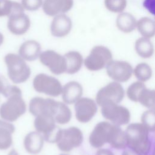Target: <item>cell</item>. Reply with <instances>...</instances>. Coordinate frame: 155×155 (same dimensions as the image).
Wrapping results in <instances>:
<instances>
[{
    "label": "cell",
    "mask_w": 155,
    "mask_h": 155,
    "mask_svg": "<svg viewBox=\"0 0 155 155\" xmlns=\"http://www.w3.org/2000/svg\"><path fill=\"white\" fill-rule=\"evenodd\" d=\"M73 5V0H44L42 7L47 15L54 16L68 12Z\"/></svg>",
    "instance_id": "cell-17"
},
{
    "label": "cell",
    "mask_w": 155,
    "mask_h": 155,
    "mask_svg": "<svg viewBox=\"0 0 155 155\" xmlns=\"http://www.w3.org/2000/svg\"><path fill=\"white\" fill-rule=\"evenodd\" d=\"M25 111L26 104L22 97V94L10 96L0 107L1 117L8 122L16 121Z\"/></svg>",
    "instance_id": "cell-4"
},
{
    "label": "cell",
    "mask_w": 155,
    "mask_h": 155,
    "mask_svg": "<svg viewBox=\"0 0 155 155\" xmlns=\"http://www.w3.org/2000/svg\"><path fill=\"white\" fill-rule=\"evenodd\" d=\"M154 111L150 109L143 113L141 116V122L150 131L153 132L154 131Z\"/></svg>",
    "instance_id": "cell-32"
},
{
    "label": "cell",
    "mask_w": 155,
    "mask_h": 155,
    "mask_svg": "<svg viewBox=\"0 0 155 155\" xmlns=\"http://www.w3.org/2000/svg\"><path fill=\"white\" fill-rule=\"evenodd\" d=\"M76 119L81 123L89 122L97 112L96 103L88 97H81L74 104Z\"/></svg>",
    "instance_id": "cell-14"
},
{
    "label": "cell",
    "mask_w": 155,
    "mask_h": 155,
    "mask_svg": "<svg viewBox=\"0 0 155 155\" xmlns=\"http://www.w3.org/2000/svg\"><path fill=\"white\" fill-rule=\"evenodd\" d=\"M105 67L108 76L117 82H127L132 76L133 68L126 61L112 60Z\"/></svg>",
    "instance_id": "cell-12"
},
{
    "label": "cell",
    "mask_w": 155,
    "mask_h": 155,
    "mask_svg": "<svg viewBox=\"0 0 155 155\" xmlns=\"http://www.w3.org/2000/svg\"><path fill=\"white\" fill-rule=\"evenodd\" d=\"M53 118L59 124H67L71 118V111L65 103L58 102Z\"/></svg>",
    "instance_id": "cell-29"
},
{
    "label": "cell",
    "mask_w": 155,
    "mask_h": 155,
    "mask_svg": "<svg viewBox=\"0 0 155 155\" xmlns=\"http://www.w3.org/2000/svg\"><path fill=\"white\" fill-rule=\"evenodd\" d=\"M4 39V36H3V35L0 32V46L3 44Z\"/></svg>",
    "instance_id": "cell-38"
},
{
    "label": "cell",
    "mask_w": 155,
    "mask_h": 155,
    "mask_svg": "<svg viewBox=\"0 0 155 155\" xmlns=\"http://www.w3.org/2000/svg\"><path fill=\"white\" fill-rule=\"evenodd\" d=\"M30 24L29 17L23 12L9 16L7 22V27L12 34L22 35L28 30Z\"/></svg>",
    "instance_id": "cell-16"
},
{
    "label": "cell",
    "mask_w": 155,
    "mask_h": 155,
    "mask_svg": "<svg viewBox=\"0 0 155 155\" xmlns=\"http://www.w3.org/2000/svg\"><path fill=\"white\" fill-rule=\"evenodd\" d=\"M10 85L7 79L0 75V93L3 95Z\"/></svg>",
    "instance_id": "cell-34"
},
{
    "label": "cell",
    "mask_w": 155,
    "mask_h": 155,
    "mask_svg": "<svg viewBox=\"0 0 155 155\" xmlns=\"http://www.w3.org/2000/svg\"><path fill=\"white\" fill-rule=\"evenodd\" d=\"M44 137L37 131L28 133L24 140V146L25 150L31 154L39 153L44 146Z\"/></svg>",
    "instance_id": "cell-21"
},
{
    "label": "cell",
    "mask_w": 155,
    "mask_h": 155,
    "mask_svg": "<svg viewBox=\"0 0 155 155\" xmlns=\"http://www.w3.org/2000/svg\"><path fill=\"white\" fill-rule=\"evenodd\" d=\"M71 28V20L65 13L54 16L50 25L51 35L57 38L67 36L70 32Z\"/></svg>",
    "instance_id": "cell-18"
},
{
    "label": "cell",
    "mask_w": 155,
    "mask_h": 155,
    "mask_svg": "<svg viewBox=\"0 0 155 155\" xmlns=\"http://www.w3.org/2000/svg\"><path fill=\"white\" fill-rule=\"evenodd\" d=\"M43 0H21V5L24 10L36 11L42 5Z\"/></svg>",
    "instance_id": "cell-33"
},
{
    "label": "cell",
    "mask_w": 155,
    "mask_h": 155,
    "mask_svg": "<svg viewBox=\"0 0 155 155\" xmlns=\"http://www.w3.org/2000/svg\"><path fill=\"white\" fill-rule=\"evenodd\" d=\"M64 57L66 63V73L73 74L80 70L83 64V58L80 53L70 51L66 53Z\"/></svg>",
    "instance_id": "cell-23"
},
{
    "label": "cell",
    "mask_w": 155,
    "mask_h": 155,
    "mask_svg": "<svg viewBox=\"0 0 155 155\" xmlns=\"http://www.w3.org/2000/svg\"><path fill=\"white\" fill-rule=\"evenodd\" d=\"M15 130L13 124L0 119V150H5L12 146Z\"/></svg>",
    "instance_id": "cell-22"
},
{
    "label": "cell",
    "mask_w": 155,
    "mask_h": 155,
    "mask_svg": "<svg viewBox=\"0 0 155 155\" xmlns=\"http://www.w3.org/2000/svg\"><path fill=\"white\" fill-rule=\"evenodd\" d=\"M83 142V134L76 127L65 129H59L56 133L54 143L62 151L68 152L79 147Z\"/></svg>",
    "instance_id": "cell-3"
},
{
    "label": "cell",
    "mask_w": 155,
    "mask_h": 155,
    "mask_svg": "<svg viewBox=\"0 0 155 155\" xmlns=\"http://www.w3.org/2000/svg\"><path fill=\"white\" fill-rule=\"evenodd\" d=\"M41 53V46L35 40H28L19 47V55L25 61H33L37 59Z\"/></svg>",
    "instance_id": "cell-20"
},
{
    "label": "cell",
    "mask_w": 155,
    "mask_h": 155,
    "mask_svg": "<svg viewBox=\"0 0 155 155\" xmlns=\"http://www.w3.org/2000/svg\"><path fill=\"white\" fill-rule=\"evenodd\" d=\"M135 77L140 82H145L152 76V69L151 67L145 62L138 64L133 70Z\"/></svg>",
    "instance_id": "cell-30"
},
{
    "label": "cell",
    "mask_w": 155,
    "mask_h": 155,
    "mask_svg": "<svg viewBox=\"0 0 155 155\" xmlns=\"http://www.w3.org/2000/svg\"><path fill=\"white\" fill-rule=\"evenodd\" d=\"M10 79L15 84H21L27 81L31 74L30 67L19 54L8 53L4 57Z\"/></svg>",
    "instance_id": "cell-2"
},
{
    "label": "cell",
    "mask_w": 155,
    "mask_h": 155,
    "mask_svg": "<svg viewBox=\"0 0 155 155\" xmlns=\"http://www.w3.org/2000/svg\"><path fill=\"white\" fill-rule=\"evenodd\" d=\"M95 155H114L112 151L108 149L101 148L97 150Z\"/></svg>",
    "instance_id": "cell-36"
},
{
    "label": "cell",
    "mask_w": 155,
    "mask_h": 155,
    "mask_svg": "<svg viewBox=\"0 0 155 155\" xmlns=\"http://www.w3.org/2000/svg\"><path fill=\"white\" fill-rule=\"evenodd\" d=\"M127 0H104L107 10L114 13H121L127 7Z\"/></svg>",
    "instance_id": "cell-31"
},
{
    "label": "cell",
    "mask_w": 155,
    "mask_h": 155,
    "mask_svg": "<svg viewBox=\"0 0 155 155\" xmlns=\"http://www.w3.org/2000/svg\"><path fill=\"white\" fill-rule=\"evenodd\" d=\"M40 62L47 67L50 71L56 75L65 73L66 63L64 56L52 50L41 52L39 56Z\"/></svg>",
    "instance_id": "cell-11"
},
{
    "label": "cell",
    "mask_w": 155,
    "mask_h": 155,
    "mask_svg": "<svg viewBox=\"0 0 155 155\" xmlns=\"http://www.w3.org/2000/svg\"><path fill=\"white\" fill-rule=\"evenodd\" d=\"M143 7L153 15L154 11V0H145Z\"/></svg>",
    "instance_id": "cell-35"
},
{
    "label": "cell",
    "mask_w": 155,
    "mask_h": 155,
    "mask_svg": "<svg viewBox=\"0 0 155 155\" xmlns=\"http://www.w3.org/2000/svg\"><path fill=\"white\" fill-rule=\"evenodd\" d=\"M154 90L147 88L143 82L139 81L132 83L127 90V95L130 100L138 102L143 106L152 110L154 109Z\"/></svg>",
    "instance_id": "cell-5"
},
{
    "label": "cell",
    "mask_w": 155,
    "mask_h": 155,
    "mask_svg": "<svg viewBox=\"0 0 155 155\" xmlns=\"http://www.w3.org/2000/svg\"><path fill=\"white\" fill-rule=\"evenodd\" d=\"M112 60V53L109 48L105 46L97 45L91 50L84 63L88 70L94 71L104 68Z\"/></svg>",
    "instance_id": "cell-6"
},
{
    "label": "cell",
    "mask_w": 155,
    "mask_h": 155,
    "mask_svg": "<svg viewBox=\"0 0 155 155\" xmlns=\"http://www.w3.org/2000/svg\"><path fill=\"white\" fill-rule=\"evenodd\" d=\"M57 102L50 98L44 99L41 97H35L30 101L29 111L35 116L40 114H49L53 117Z\"/></svg>",
    "instance_id": "cell-15"
},
{
    "label": "cell",
    "mask_w": 155,
    "mask_h": 155,
    "mask_svg": "<svg viewBox=\"0 0 155 155\" xmlns=\"http://www.w3.org/2000/svg\"><path fill=\"white\" fill-rule=\"evenodd\" d=\"M83 93L82 85L76 81H70L62 88L61 94L64 102L66 104L75 103L81 97Z\"/></svg>",
    "instance_id": "cell-19"
},
{
    "label": "cell",
    "mask_w": 155,
    "mask_h": 155,
    "mask_svg": "<svg viewBox=\"0 0 155 155\" xmlns=\"http://www.w3.org/2000/svg\"><path fill=\"white\" fill-rule=\"evenodd\" d=\"M113 124L102 121L97 123L89 137V142L94 148H101L108 143L112 133Z\"/></svg>",
    "instance_id": "cell-13"
},
{
    "label": "cell",
    "mask_w": 155,
    "mask_h": 155,
    "mask_svg": "<svg viewBox=\"0 0 155 155\" xmlns=\"http://www.w3.org/2000/svg\"><path fill=\"white\" fill-rule=\"evenodd\" d=\"M53 117L49 114H40L36 116L34 126L37 132L41 133L44 139L50 143H54L56 133L59 130Z\"/></svg>",
    "instance_id": "cell-10"
},
{
    "label": "cell",
    "mask_w": 155,
    "mask_h": 155,
    "mask_svg": "<svg viewBox=\"0 0 155 155\" xmlns=\"http://www.w3.org/2000/svg\"><path fill=\"white\" fill-rule=\"evenodd\" d=\"M8 155H19V154H18V152H17L15 150L13 149V150H12L8 153Z\"/></svg>",
    "instance_id": "cell-37"
},
{
    "label": "cell",
    "mask_w": 155,
    "mask_h": 155,
    "mask_svg": "<svg viewBox=\"0 0 155 155\" xmlns=\"http://www.w3.org/2000/svg\"><path fill=\"white\" fill-rule=\"evenodd\" d=\"M134 48L137 54L143 58H149L153 56L154 53V47L152 42L150 39L143 37L136 41Z\"/></svg>",
    "instance_id": "cell-25"
},
{
    "label": "cell",
    "mask_w": 155,
    "mask_h": 155,
    "mask_svg": "<svg viewBox=\"0 0 155 155\" xmlns=\"http://www.w3.org/2000/svg\"><path fill=\"white\" fill-rule=\"evenodd\" d=\"M59 155H68V154H61Z\"/></svg>",
    "instance_id": "cell-39"
},
{
    "label": "cell",
    "mask_w": 155,
    "mask_h": 155,
    "mask_svg": "<svg viewBox=\"0 0 155 155\" xmlns=\"http://www.w3.org/2000/svg\"><path fill=\"white\" fill-rule=\"evenodd\" d=\"M33 86L37 92L53 97L59 96L62 88V85L58 79L44 73H39L34 78Z\"/></svg>",
    "instance_id": "cell-8"
},
{
    "label": "cell",
    "mask_w": 155,
    "mask_h": 155,
    "mask_svg": "<svg viewBox=\"0 0 155 155\" xmlns=\"http://www.w3.org/2000/svg\"><path fill=\"white\" fill-rule=\"evenodd\" d=\"M101 111L104 118L117 126L127 124L130 120V113L128 108L116 104L102 106Z\"/></svg>",
    "instance_id": "cell-9"
},
{
    "label": "cell",
    "mask_w": 155,
    "mask_h": 155,
    "mask_svg": "<svg viewBox=\"0 0 155 155\" xmlns=\"http://www.w3.org/2000/svg\"><path fill=\"white\" fill-rule=\"evenodd\" d=\"M116 24L117 28L125 33H131L136 28L137 21L130 13L121 12L116 18Z\"/></svg>",
    "instance_id": "cell-24"
},
{
    "label": "cell",
    "mask_w": 155,
    "mask_h": 155,
    "mask_svg": "<svg viewBox=\"0 0 155 155\" xmlns=\"http://www.w3.org/2000/svg\"><path fill=\"white\" fill-rule=\"evenodd\" d=\"M108 143L112 148L117 150L125 149L127 147L125 131L119 126L114 124L111 139Z\"/></svg>",
    "instance_id": "cell-28"
},
{
    "label": "cell",
    "mask_w": 155,
    "mask_h": 155,
    "mask_svg": "<svg viewBox=\"0 0 155 155\" xmlns=\"http://www.w3.org/2000/svg\"><path fill=\"white\" fill-rule=\"evenodd\" d=\"M124 94V89L121 84L114 81L98 91L96 96V101L100 107L108 104H117L122 101Z\"/></svg>",
    "instance_id": "cell-7"
},
{
    "label": "cell",
    "mask_w": 155,
    "mask_h": 155,
    "mask_svg": "<svg viewBox=\"0 0 155 155\" xmlns=\"http://www.w3.org/2000/svg\"><path fill=\"white\" fill-rule=\"evenodd\" d=\"M136 28L142 37L150 39L154 36V21L153 19L143 17L137 21Z\"/></svg>",
    "instance_id": "cell-27"
},
{
    "label": "cell",
    "mask_w": 155,
    "mask_h": 155,
    "mask_svg": "<svg viewBox=\"0 0 155 155\" xmlns=\"http://www.w3.org/2000/svg\"><path fill=\"white\" fill-rule=\"evenodd\" d=\"M24 9L21 4L12 0H0V17L7 16L23 13Z\"/></svg>",
    "instance_id": "cell-26"
},
{
    "label": "cell",
    "mask_w": 155,
    "mask_h": 155,
    "mask_svg": "<svg viewBox=\"0 0 155 155\" xmlns=\"http://www.w3.org/2000/svg\"><path fill=\"white\" fill-rule=\"evenodd\" d=\"M148 129L142 123H132L125 131L127 145L140 155H147L151 149Z\"/></svg>",
    "instance_id": "cell-1"
}]
</instances>
